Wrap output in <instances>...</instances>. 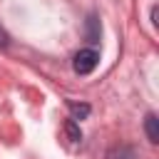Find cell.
I'll return each instance as SVG.
<instances>
[{"label": "cell", "instance_id": "1", "mask_svg": "<svg viewBox=\"0 0 159 159\" xmlns=\"http://www.w3.org/2000/svg\"><path fill=\"white\" fill-rule=\"evenodd\" d=\"M97 62H99V55L94 52V50H80L77 55H75V62H72V67H75V72L77 75H89L94 67H97Z\"/></svg>", "mask_w": 159, "mask_h": 159}, {"label": "cell", "instance_id": "2", "mask_svg": "<svg viewBox=\"0 0 159 159\" xmlns=\"http://www.w3.org/2000/svg\"><path fill=\"white\" fill-rule=\"evenodd\" d=\"M144 132H147V137H149L152 144L159 142V119H157L154 112H149V114L144 117Z\"/></svg>", "mask_w": 159, "mask_h": 159}, {"label": "cell", "instance_id": "3", "mask_svg": "<svg viewBox=\"0 0 159 159\" xmlns=\"http://www.w3.org/2000/svg\"><path fill=\"white\" fill-rule=\"evenodd\" d=\"M87 42H99V20L94 17V15H89L87 17Z\"/></svg>", "mask_w": 159, "mask_h": 159}, {"label": "cell", "instance_id": "4", "mask_svg": "<svg viewBox=\"0 0 159 159\" xmlns=\"http://www.w3.org/2000/svg\"><path fill=\"white\" fill-rule=\"evenodd\" d=\"M67 107H70V112L75 114L72 119H84V117L89 114V104H84V102H67Z\"/></svg>", "mask_w": 159, "mask_h": 159}, {"label": "cell", "instance_id": "5", "mask_svg": "<svg viewBox=\"0 0 159 159\" xmlns=\"http://www.w3.org/2000/svg\"><path fill=\"white\" fill-rule=\"evenodd\" d=\"M65 134H67V139H72V142H80V139H82L80 124H77L75 119H67V122H65Z\"/></svg>", "mask_w": 159, "mask_h": 159}, {"label": "cell", "instance_id": "6", "mask_svg": "<svg viewBox=\"0 0 159 159\" xmlns=\"http://www.w3.org/2000/svg\"><path fill=\"white\" fill-rule=\"evenodd\" d=\"M7 45H10V37H7V32L0 27V47H7Z\"/></svg>", "mask_w": 159, "mask_h": 159}]
</instances>
